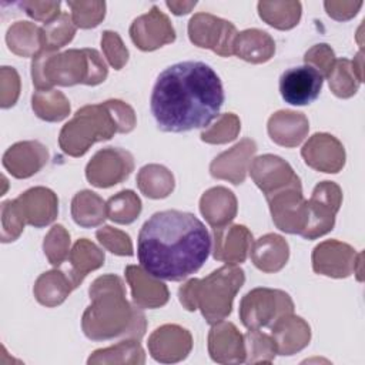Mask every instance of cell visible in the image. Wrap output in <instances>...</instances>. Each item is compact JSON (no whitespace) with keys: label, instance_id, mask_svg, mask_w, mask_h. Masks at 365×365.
Masks as SVG:
<instances>
[{"label":"cell","instance_id":"obj_43","mask_svg":"<svg viewBox=\"0 0 365 365\" xmlns=\"http://www.w3.org/2000/svg\"><path fill=\"white\" fill-rule=\"evenodd\" d=\"M67 6L71 9L73 23L80 29H93L106 16L104 1H67Z\"/></svg>","mask_w":365,"mask_h":365},{"label":"cell","instance_id":"obj_48","mask_svg":"<svg viewBox=\"0 0 365 365\" xmlns=\"http://www.w3.org/2000/svg\"><path fill=\"white\" fill-rule=\"evenodd\" d=\"M19 6L27 16L43 23H48L61 14L60 1H21Z\"/></svg>","mask_w":365,"mask_h":365},{"label":"cell","instance_id":"obj_22","mask_svg":"<svg viewBox=\"0 0 365 365\" xmlns=\"http://www.w3.org/2000/svg\"><path fill=\"white\" fill-rule=\"evenodd\" d=\"M48 160L47 147L38 141H20L3 155L4 168L16 178H29L38 173Z\"/></svg>","mask_w":365,"mask_h":365},{"label":"cell","instance_id":"obj_24","mask_svg":"<svg viewBox=\"0 0 365 365\" xmlns=\"http://www.w3.org/2000/svg\"><path fill=\"white\" fill-rule=\"evenodd\" d=\"M271 331L279 355H292L304 349L311 339L309 325L301 317L292 315V312L278 318Z\"/></svg>","mask_w":365,"mask_h":365},{"label":"cell","instance_id":"obj_17","mask_svg":"<svg viewBox=\"0 0 365 365\" xmlns=\"http://www.w3.org/2000/svg\"><path fill=\"white\" fill-rule=\"evenodd\" d=\"M191 348V334L185 328L174 324H167L157 328L148 338V349L151 356L164 364L185 359Z\"/></svg>","mask_w":365,"mask_h":365},{"label":"cell","instance_id":"obj_40","mask_svg":"<svg viewBox=\"0 0 365 365\" xmlns=\"http://www.w3.org/2000/svg\"><path fill=\"white\" fill-rule=\"evenodd\" d=\"M244 342H245V351H247L245 362L248 364H258V362L269 364L278 354L277 345L272 336L262 334L259 329H250L244 335Z\"/></svg>","mask_w":365,"mask_h":365},{"label":"cell","instance_id":"obj_12","mask_svg":"<svg viewBox=\"0 0 365 365\" xmlns=\"http://www.w3.org/2000/svg\"><path fill=\"white\" fill-rule=\"evenodd\" d=\"M272 221L284 232L301 235L307 225V200L302 195V187H288L269 197Z\"/></svg>","mask_w":365,"mask_h":365},{"label":"cell","instance_id":"obj_47","mask_svg":"<svg viewBox=\"0 0 365 365\" xmlns=\"http://www.w3.org/2000/svg\"><path fill=\"white\" fill-rule=\"evenodd\" d=\"M335 54L334 50L325 44H315L312 48H309L305 56H304V63L307 66L314 67L315 70H318L322 77H328L334 64H335Z\"/></svg>","mask_w":365,"mask_h":365},{"label":"cell","instance_id":"obj_44","mask_svg":"<svg viewBox=\"0 0 365 365\" xmlns=\"http://www.w3.org/2000/svg\"><path fill=\"white\" fill-rule=\"evenodd\" d=\"M26 221L16 200L1 204V242L14 241L24 230Z\"/></svg>","mask_w":365,"mask_h":365},{"label":"cell","instance_id":"obj_31","mask_svg":"<svg viewBox=\"0 0 365 365\" xmlns=\"http://www.w3.org/2000/svg\"><path fill=\"white\" fill-rule=\"evenodd\" d=\"M71 217L83 228L97 227L107 218L106 202L98 194L83 190L73 197Z\"/></svg>","mask_w":365,"mask_h":365},{"label":"cell","instance_id":"obj_21","mask_svg":"<svg viewBox=\"0 0 365 365\" xmlns=\"http://www.w3.org/2000/svg\"><path fill=\"white\" fill-rule=\"evenodd\" d=\"M16 202L26 224L36 228L51 224L58 214L57 195L46 187H34L21 192L16 198Z\"/></svg>","mask_w":365,"mask_h":365},{"label":"cell","instance_id":"obj_35","mask_svg":"<svg viewBox=\"0 0 365 365\" xmlns=\"http://www.w3.org/2000/svg\"><path fill=\"white\" fill-rule=\"evenodd\" d=\"M259 17L278 30L295 27L301 19L299 1H259Z\"/></svg>","mask_w":365,"mask_h":365},{"label":"cell","instance_id":"obj_33","mask_svg":"<svg viewBox=\"0 0 365 365\" xmlns=\"http://www.w3.org/2000/svg\"><path fill=\"white\" fill-rule=\"evenodd\" d=\"M41 27L30 21H16L6 34L9 48L21 57L36 56L41 50Z\"/></svg>","mask_w":365,"mask_h":365},{"label":"cell","instance_id":"obj_2","mask_svg":"<svg viewBox=\"0 0 365 365\" xmlns=\"http://www.w3.org/2000/svg\"><path fill=\"white\" fill-rule=\"evenodd\" d=\"M210 251V232L191 212L178 210L154 212L138 232L140 265L158 279H185L204 265Z\"/></svg>","mask_w":365,"mask_h":365},{"label":"cell","instance_id":"obj_28","mask_svg":"<svg viewBox=\"0 0 365 365\" xmlns=\"http://www.w3.org/2000/svg\"><path fill=\"white\" fill-rule=\"evenodd\" d=\"M274 53L275 43L267 31L248 29L238 33L235 37L234 54L248 63H265L272 57Z\"/></svg>","mask_w":365,"mask_h":365},{"label":"cell","instance_id":"obj_16","mask_svg":"<svg viewBox=\"0 0 365 365\" xmlns=\"http://www.w3.org/2000/svg\"><path fill=\"white\" fill-rule=\"evenodd\" d=\"M307 165L322 173H339L345 164V150L338 138L327 133L314 134L302 147Z\"/></svg>","mask_w":365,"mask_h":365},{"label":"cell","instance_id":"obj_34","mask_svg":"<svg viewBox=\"0 0 365 365\" xmlns=\"http://www.w3.org/2000/svg\"><path fill=\"white\" fill-rule=\"evenodd\" d=\"M31 107L36 115L44 121L56 123L70 114V103L58 90H37L31 97Z\"/></svg>","mask_w":365,"mask_h":365},{"label":"cell","instance_id":"obj_30","mask_svg":"<svg viewBox=\"0 0 365 365\" xmlns=\"http://www.w3.org/2000/svg\"><path fill=\"white\" fill-rule=\"evenodd\" d=\"M74 289V285L68 277L58 269L43 272L33 288L36 299L46 307H57L68 297Z\"/></svg>","mask_w":365,"mask_h":365},{"label":"cell","instance_id":"obj_29","mask_svg":"<svg viewBox=\"0 0 365 365\" xmlns=\"http://www.w3.org/2000/svg\"><path fill=\"white\" fill-rule=\"evenodd\" d=\"M104 251H101L94 242L88 241L87 238L78 240L70 254H68V262H70V272L68 277L77 288L83 279L87 277L88 272L98 269L104 265Z\"/></svg>","mask_w":365,"mask_h":365},{"label":"cell","instance_id":"obj_5","mask_svg":"<svg viewBox=\"0 0 365 365\" xmlns=\"http://www.w3.org/2000/svg\"><path fill=\"white\" fill-rule=\"evenodd\" d=\"M107 74V66L94 48H71L57 54L40 50L31 61V78L37 90H51L56 84L97 86Z\"/></svg>","mask_w":365,"mask_h":365},{"label":"cell","instance_id":"obj_19","mask_svg":"<svg viewBox=\"0 0 365 365\" xmlns=\"http://www.w3.org/2000/svg\"><path fill=\"white\" fill-rule=\"evenodd\" d=\"M208 352L218 364L245 362L247 351L244 336L232 322L220 321L212 324L208 334Z\"/></svg>","mask_w":365,"mask_h":365},{"label":"cell","instance_id":"obj_8","mask_svg":"<svg viewBox=\"0 0 365 365\" xmlns=\"http://www.w3.org/2000/svg\"><path fill=\"white\" fill-rule=\"evenodd\" d=\"M342 202V190L334 181H322L315 185L307 201V225L301 237L315 240L329 232L335 225V215Z\"/></svg>","mask_w":365,"mask_h":365},{"label":"cell","instance_id":"obj_13","mask_svg":"<svg viewBox=\"0 0 365 365\" xmlns=\"http://www.w3.org/2000/svg\"><path fill=\"white\" fill-rule=\"evenodd\" d=\"M322 83V74L314 67L307 64L291 67L279 77V93L288 104L307 106L318 98Z\"/></svg>","mask_w":365,"mask_h":365},{"label":"cell","instance_id":"obj_49","mask_svg":"<svg viewBox=\"0 0 365 365\" xmlns=\"http://www.w3.org/2000/svg\"><path fill=\"white\" fill-rule=\"evenodd\" d=\"M325 10L335 20H349L362 7V1H325Z\"/></svg>","mask_w":365,"mask_h":365},{"label":"cell","instance_id":"obj_7","mask_svg":"<svg viewBox=\"0 0 365 365\" xmlns=\"http://www.w3.org/2000/svg\"><path fill=\"white\" fill-rule=\"evenodd\" d=\"M292 311L294 302L291 297L281 289L254 288L240 302V318L248 329L271 328L278 318Z\"/></svg>","mask_w":365,"mask_h":365},{"label":"cell","instance_id":"obj_41","mask_svg":"<svg viewBox=\"0 0 365 365\" xmlns=\"http://www.w3.org/2000/svg\"><path fill=\"white\" fill-rule=\"evenodd\" d=\"M43 250L51 265H61L70 254V234L67 230L60 224L53 225L48 234L44 237Z\"/></svg>","mask_w":365,"mask_h":365},{"label":"cell","instance_id":"obj_45","mask_svg":"<svg viewBox=\"0 0 365 365\" xmlns=\"http://www.w3.org/2000/svg\"><path fill=\"white\" fill-rule=\"evenodd\" d=\"M96 237L103 247H106L110 252H113L115 255L131 257L134 254L133 244H131L128 234H125L121 230L106 225V227L97 230Z\"/></svg>","mask_w":365,"mask_h":365},{"label":"cell","instance_id":"obj_1","mask_svg":"<svg viewBox=\"0 0 365 365\" xmlns=\"http://www.w3.org/2000/svg\"><path fill=\"white\" fill-rule=\"evenodd\" d=\"M224 87L211 66L198 60L164 68L153 87L150 110L165 133L207 128L224 104Z\"/></svg>","mask_w":365,"mask_h":365},{"label":"cell","instance_id":"obj_39","mask_svg":"<svg viewBox=\"0 0 365 365\" xmlns=\"http://www.w3.org/2000/svg\"><path fill=\"white\" fill-rule=\"evenodd\" d=\"M327 78L329 81L331 91L341 98L352 97L358 91L359 84L362 83L355 74L351 60L348 58L335 60V64Z\"/></svg>","mask_w":365,"mask_h":365},{"label":"cell","instance_id":"obj_15","mask_svg":"<svg viewBox=\"0 0 365 365\" xmlns=\"http://www.w3.org/2000/svg\"><path fill=\"white\" fill-rule=\"evenodd\" d=\"M133 43L143 51H153L175 40V30L168 17L153 6L147 14L137 17L130 26Z\"/></svg>","mask_w":365,"mask_h":365},{"label":"cell","instance_id":"obj_4","mask_svg":"<svg viewBox=\"0 0 365 365\" xmlns=\"http://www.w3.org/2000/svg\"><path fill=\"white\" fill-rule=\"evenodd\" d=\"M135 123L134 110L121 100L88 104L63 125L58 144L67 155L81 157L94 143L110 140L115 133L133 131Z\"/></svg>","mask_w":365,"mask_h":365},{"label":"cell","instance_id":"obj_11","mask_svg":"<svg viewBox=\"0 0 365 365\" xmlns=\"http://www.w3.org/2000/svg\"><path fill=\"white\" fill-rule=\"evenodd\" d=\"M134 170V158L130 151L118 147L98 150L86 167L88 182L98 188H108L123 182Z\"/></svg>","mask_w":365,"mask_h":365},{"label":"cell","instance_id":"obj_27","mask_svg":"<svg viewBox=\"0 0 365 365\" xmlns=\"http://www.w3.org/2000/svg\"><path fill=\"white\" fill-rule=\"evenodd\" d=\"M251 259L254 265L267 272L279 271L288 261V242L278 234H265L251 245Z\"/></svg>","mask_w":365,"mask_h":365},{"label":"cell","instance_id":"obj_42","mask_svg":"<svg viewBox=\"0 0 365 365\" xmlns=\"http://www.w3.org/2000/svg\"><path fill=\"white\" fill-rule=\"evenodd\" d=\"M241 128L240 118L232 113L222 114L215 124L201 133V140L208 144H224L237 138Z\"/></svg>","mask_w":365,"mask_h":365},{"label":"cell","instance_id":"obj_25","mask_svg":"<svg viewBox=\"0 0 365 365\" xmlns=\"http://www.w3.org/2000/svg\"><path fill=\"white\" fill-rule=\"evenodd\" d=\"M309 123L302 113L281 110L268 120V134L271 140L284 147L298 145L308 134Z\"/></svg>","mask_w":365,"mask_h":365},{"label":"cell","instance_id":"obj_26","mask_svg":"<svg viewBox=\"0 0 365 365\" xmlns=\"http://www.w3.org/2000/svg\"><path fill=\"white\" fill-rule=\"evenodd\" d=\"M200 211L212 228L225 227L237 215V198L225 187H212L202 194Z\"/></svg>","mask_w":365,"mask_h":365},{"label":"cell","instance_id":"obj_10","mask_svg":"<svg viewBox=\"0 0 365 365\" xmlns=\"http://www.w3.org/2000/svg\"><path fill=\"white\" fill-rule=\"evenodd\" d=\"M238 31L231 21L210 13H197L188 21V37L192 44L210 48L221 57L234 54V41Z\"/></svg>","mask_w":365,"mask_h":365},{"label":"cell","instance_id":"obj_6","mask_svg":"<svg viewBox=\"0 0 365 365\" xmlns=\"http://www.w3.org/2000/svg\"><path fill=\"white\" fill-rule=\"evenodd\" d=\"M244 282V271L227 264L205 278L188 279L180 287L178 298L187 311L200 309L208 324H217L231 314L232 301Z\"/></svg>","mask_w":365,"mask_h":365},{"label":"cell","instance_id":"obj_50","mask_svg":"<svg viewBox=\"0 0 365 365\" xmlns=\"http://www.w3.org/2000/svg\"><path fill=\"white\" fill-rule=\"evenodd\" d=\"M165 4L175 16H181L190 13L191 9L197 4V1H167Z\"/></svg>","mask_w":365,"mask_h":365},{"label":"cell","instance_id":"obj_32","mask_svg":"<svg viewBox=\"0 0 365 365\" xmlns=\"http://www.w3.org/2000/svg\"><path fill=\"white\" fill-rule=\"evenodd\" d=\"M137 185L148 198H165L174 190V177L171 171L158 164L144 165L137 174Z\"/></svg>","mask_w":365,"mask_h":365},{"label":"cell","instance_id":"obj_36","mask_svg":"<svg viewBox=\"0 0 365 365\" xmlns=\"http://www.w3.org/2000/svg\"><path fill=\"white\" fill-rule=\"evenodd\" d=\"M144 364L145 356L144 351L138 342V339H127V341H120L118 344L104 348V349H97L90 355L87 359V364Z\"/></svg>","mask_w":365,"mask_h":365},{"label":"cell","instance_id":"obj_37","mask_svg":"<svg viewBox=\"0 0 365 365\" xmlns=\"http://www.w3.org/2000/svg\"><path fill=\"white\" fill-rule=\"evenodd\" d=\"M76 24L68 13L61 11L54 20L44 23L41 27V50L56 51L68 44L76 34Z\"/></svg>","mask_w":365,"mask_h":365},{"label":"cell","instance_id":"obj_14","mask_svg":"<svg viewBox=\"0 0 365 365\" xmlns=\"http://www.w3.org/2000/svg\"><path fill=\"white\" fill-rule=\"evenodd\" d=\"M248 171L265 198L284 188L301 185V180L294 173L292 167L278 155L265 154L257 157Z\"/></svg>","mask_w":365,"mask_h":365},{"label":"cell","instance_id":"obj_9","mask_svg":"<svg viewBox=\"0 0 365 365\" xmlns=\"http://www.w3.org/2000/svg\"><path fill=\"white\" fill-rule=\"evenodd\" d=\"M312 268L317 274L332 278L356 274L358 281H362V252H356L349 244L327 240L314 248Z\"/></svg>","mask_w":365,"mask_h":365},{"label":"cell","instance_id":"obj_23","mask_svg":"<svg viewBox=\"0 0 365 365\" xmlns=\"http://www.w3.org/2000/svg\"><path fill=\"white\" fill-rule=\"evenodd\" d=\"M124 272L133 301L138 308H158L167 304L170 292L163 281L137 265L125 267Z\"/></svg>","mask_w":365,"mask_h":365},{"label":"cell","instance_id":"obj_18","mask_svg":"<svg viewBox=\"0 0 365 365\" xmlns=\"http://www.w3.org/2000/svg\"><path fill=\"white\" fill-rule=\"evenodd\" d=\"M255 151V141L251 138H244L232 148L221 153L212 160L210 165L211 175L218 180H227L235 185L242 184Z\"/></svg>","mask_w":365,"mask_h":365},{"label":"cell","instance_id":"obj_20","mask_svg":"<svg viewBox=\"0 0 365 365\" xmlns=\"http://www.w3.org/2000/svg\"><path fill=\"white\" fill-rule=\"evenodd\" d=\"M214 234V258L227 262L228 265H238L247 259L248 251L252 245V234L245 225H225L212 228Z\"/></svg>","mask_w":365,"mask_h":365},{"label":"cell","instance_id":"obj_46","mask_svg":"<svg viewBox=\"0 0 365 365\" xmlns=\"http://www.w3.org/2000/svg\"><path fill=\"white\" fill-rule=\"evenodd\" d=\"M101 48L108 60L110 66L115 70H121L128 61V50L123 44L121 37L115 31L106 30L101 36Z\"/></svg>","mask_w":365,"mask_h":365},{"label":"cell","instance_id":"obj_38","mask_svg":"<svg viewBox=\"0 0 365 365\" xmlns=\"http://www.w3.org/2000/svg\"><path fill=\"white\" fill-rule=\"evenodd\" d=\"M107 218L117 224H131L141 212V200L131 190H123L106 202Z\"/></svg>","mask_w":365,"mask_h":365},{"label":"cell","instance_id":"obj_3","mask_svg":"<svg viewBox=\"0 0 365 365\" xmlns=\"http://www.w3.org/2000/svg\"><path fill=\"white\" fill-rule=\"evenodd\" d=\"M91 304L83 314V332L93 341L117 336L140 339L145 332V317L125 299L123 279L114 274L94 279L90 289Z\"/></svg>","mask_w":365,"mask_h":365}]
</instances>
